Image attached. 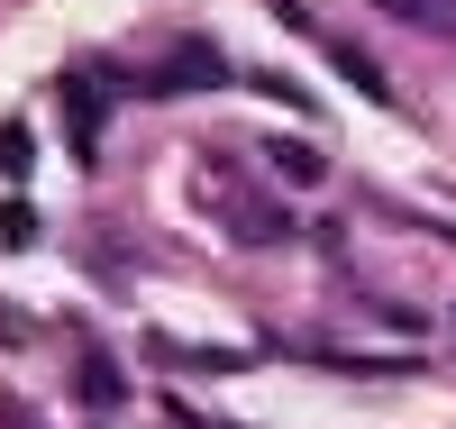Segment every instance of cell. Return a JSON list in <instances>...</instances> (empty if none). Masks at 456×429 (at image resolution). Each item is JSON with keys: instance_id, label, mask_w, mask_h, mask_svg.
<instances>
[{"instance_id": "6da1fadb", "label": "cell", "mask_w": 456, "mask_h": 429, "mask_svg": "<svg viewBox=\"0 0 456 429\" xmlns=\"http://www.w3.org/2000/svg\"><path fill=\"white\" fill-rule=\"evenodd\" d=\"M292 228H301V219H292L283 202H238V210H228V238H238V247H283Z\"/></svg>"}, {"instance_id": "3957f363", "label": "cell", "mask_w": 456, "mask_h": 429, "mask_svg": "<svg viewBox=\"0 0 456 429\" xmlns=\"http://www.w3.org/2000/svg\"><path fill=\"white\" fill-rule=\"evenodd\" d=\"M210 83H228V64H219L210 46H183V55H174V64H165L146 92H210Z\"/></svg>"}, {"instance_id": "5b68a950", "label": "cell", "mask_w": 456, "mask_h": 429, "mask_svg": "<svg viewBox=\"0 0 456 429\" xmlns=\"http://www.w3.org/2000/svg\"><path fill=\"white\" fill-rule=\"evenodd\" d=\"M329 64H338V83H347V92H365L374 110H393V83L374 73V55H356V46H338V37H329Z\"/></svg>"}, {"instance_id": "8992f818", "label": "cell", "mask_w": 456, "mask_h": 429, "mask_svg": "<svg viewBox=\"0 0 456 429\" xmlns=\"http://www.w3.org/2000/svg\"><path fill=\"white\" fill-rule=\"evenodd\" d=\"M28 238H37V210L10 192V202H0V247H28Z\"/></svg>"}, {"instance_id": "7a4b0ae2", "label": "cell", "mask_w": 456, "mask_h": 429, "mask_svg": "<svg viewBox=\"0 0 456 429\" xmlns=\"http://www.w3.org/2000/svg\"><path fill=\"white\" fill-rule=\"evenodd\" d=\"M265 165H274L292 192H311V183H329V155L311 146V137H265Z\"/></svg>"}, {"instance_id": "277c9868", "label": "cell", "mask_w": 456, "mask_h": 429, "mask_svg": "<svg viewBox=\"0 0 456 429\" xmlns=\"http://www.w3.org/2000/svg\"><path fill=\"white\" fill-rule=\"evenodd\" d=\"M374 10L411 37H456V0H374Z\"/></svg>"}, {"instance_id": "ba28073f", "label": "cell", "mask_w": 456, "mask_h": 429, "mask_svg": "<svg viewBox=\"0 0 456 429\" xmlns=\"http://www.w3.org/2000/svg\"><path fill=\"white\" fill-rule=\"evenodd\" d=\"M28 155H37L28 128H0V174H28Z\"/></svg>"}, {"instance_id": "52a82bcc", "label": "cell", "mask_w": 456, "mask_h": 429, "mask_svg": "<svg viewBox=\"0 0 456 429\" xmlns=\"http://www.w3.org/2000/svg\"><path fill=\"white\" fill-rule=\"evenodd\" d=\"M119 393H128V375L92 357V366H83V402H119Z\"/></svg>"}]
</instances>
